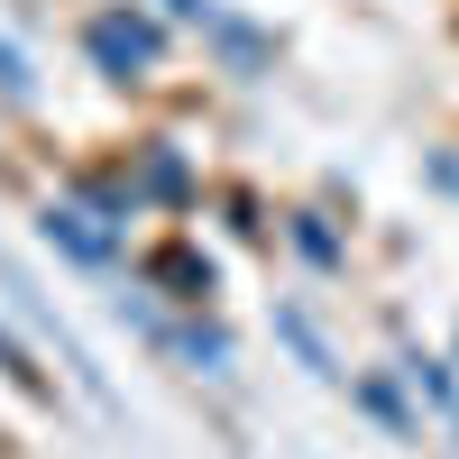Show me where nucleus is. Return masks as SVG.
Here are the masks:
<instances>
[{
  "mask_svg": "<svg viewBox=\"0 0 459 459\" xmlns=\"http://www.w3.org/2000/svg\"><path fill=\"white\" fill-rule=\"evenodd\" d=\"M120 313H129L147 340H157V350H175L194 377H230V331H221V322H203V313H184V322H175V313H166V303L147 294L138 276H129V294H120Z\"/></svg>",
  "mask_w": 459,
  "mask_h": 459,
  "instance_id": "2",
  "label": "nucleus"
},
{
  "mask_svg": "<svg viewBox=\"0 0 459 459\" xmlns=\"http://www.w3.org/2000/svg\"><path fill=\"white\" fill-rule=\"evenodd\" d=\"M230 230H239V239H266V212H257V194H230Z\"/></svg>",
  "mask_w": 459,
  "mask_h": 459,
  "instance_id": "14",
  "label": "nucleus"
},
{
  "mask_svg": "<svg viewBox=\"0 0 459 459\" xmlns=\"http://www.w3.org/2000/svg\"><path fill=\"white\" fill-rule=\"evenodd\" d=\"M37 239L65 248L74 266H120V248H129V239H110V230L74 203V194H47V212H37Z\"/></svg>",
  "mask_w": 459,
  "mask_h": 459,
  "instance_id": "4",
  "label": "nucleus"
},
{
  "mask_svg": "<svg viewBox=\"0 0 459 459\" xmlns=\"http://www.w3.org/2000/svg\"><path fill=\"white\" fill-rule=\"evenodd\" d=\"M0 101H10V110H28V101H37V74H28V56L10 47V37H0Z\"/></svg>",
  "mask_w": 459,
  "mask_h": 459,
  "instance_id": "13",
  "label": "nucleus"
},
{
  "mask_svg": "<svg viewBox=\"0 0 459 459\" xmlns=\"http://www.w3.org/2000/svg\"><path fill=\"white\" fill-rule=\"evenodd\" d=\"M395 377H404V386H413V395H423V404L441 413V423H459V368H450V359L404 350V359H395Z\"/></svg>",
  "mask_w": 459,
  "mask_h": 459,
  "instance_id": "9",
  "label": "nucleus"
},
{
  "mask_svg": "<svg viewBox=\"0 0 459 459\" xmlns=\"http://www.w3.org/2000/svg\"><path fill=\"white\" fill-rule=\"evenodd\" d=\"M157 10H166V19H194V28H203V19L221 10V0H157Z\"/></svg>",
  "mask_w": 459,
  "mask_h": 459,
  "instance_id": "15",
  "label": "nucleus"
},
{
  "mask_svg": "<svg viewBox=\"0 0 459 459\" xmlns=\"http://www.w3.org/2000/svg\"><path fill=\"white\" fill-rule=\"evenodd\" d=\"M129 184H138L157 212H184V203H194V166H184L175 138H138V147H129Z\"/></svg>",
  "mask_w": 459,
  "mask_h": 459,
  "instance_id": "6",
  "label": "nucleus"
},
{
  "mask_svg": "<svg viewBox=\"0 0 459 459\" xmlns=\"http://www.w3.org/2000/svg\"><path fill=\"white\" fill-rule=\"evenodd\" d=\"M56 194H74V203H83V212L110 230V239H129V221L147 212V194L129 184V166H74V175L56 184Z\"/></svg>",
  "mask_w": 459,
  "mask_h": 459,
  "instance_id": "5",
  "label": "nucleus"
},
{
  "mask_svg": "<svg viewBox=\"0 0 459 459\" xmlns=\"http://www.w3.org/2000/svg\"><path fill=\"white\" fill-rule=\"evenodd\" d=\"M276 340H285V350H294L303 368L322 377V386H340V377H350V368H340V350H331V340H322V322L303 313V303H276Z\"/></svg>",
  "mask_w": 459,
  "mask_h": 459,
  "instance_id": "8",
  "label": "nucleus"
},
{
  "mask_svg": "<svg viewBox=\"0 0 459 459\" xmlns=\"http://www.w3.org/2000/svg\"><path fill=\"white\" fill-rule=\"evenodd\" d=\"M138 285H147V294H166V303H184V313H203V303L221 294L212 257H203L194 239H166V248H147V257H138Z\"/></svg>",
  "mask_w": 459,
  "mask_h": 459,
  "instance_id": "3",
  "label": "nucleus"
},
{
  "mask_svg": "<svg viewBox=\"0 0 459 459\" xmlns=\"http://www.w3.org/2000/svg\"><path fill=\"white\" fill-rule=\"evenodd\" d=\"M432 184H441V194H459V147H441V157H432Z\"/></svg>",
  "mask_w": 459,
  "mask_h": 459,
  "instance_id": "16",
  "label": "nucleus"
},
{
  "mask_svg": "<svg viewBox=\"0 0 459 459\" xmlns=\"http://www.w3.org/2000/svg\"><path fill=\"white\" fill-rule=\"evenodd\" d=\"M359 404H368V413H377V423H386V432H404V441L423 432V413L404 404V386H395V377H359Z\"/></svg>",
  "mask_w": 459,
  "mask_h": 459,
  "instance_id": "12",
  "label": "nucleus"
},
{
  "mask_svg": "<svg viewBox=\"0 0 459 459\" xmlns=\"http://www.w3.org/2000/svg\"><path fill=\"white\" fill-rule=\"evenodd\" d=\"M203 37L221 47V65H230V74H276V37L248 28L239 10H212V19H203Z\"/></svg>",
  "mask_w": 459,
  "mask_h": 459,
  "instance_id": "7",
  "label": "nucleus"
},
{
  "mask_svg": "<svg viewBox=\"0 0 459 459\" xmlns=\"http://www.w3.org/2000/svg\"><path fill=\"white\" fill-rule=\"evenodd\" d=\"M285 239H294V257H303V266H322V276L350 257V248H340V230H331V212H285Z\"/></svg>",
  "mask_w": 459,
  "mask_h": 459,
  "instance_id": "10",
  "label": "nucleus"
},
{
  "mask_svg": "<svg viewBox=\"0 0 459 459\" xmlns=\"http://www.w3.org/2000/svg\"><path fill=\"white\" fill-rule=\"evenodd\" d=\"M83 56L101 83H147V74L166 65V19L157 10H129V0H110V10L83 19Z\"/></svg>",
  "mask_w": 459,
  "mask_h": 459,
  "instance_id": "1",
  "label": "nucleus"
},
{
  "mask_svg": "<svg viewBox=\"0 0 459 459\" xmlns=\"http://www.w3.org/2000/svg\"><path fill=\"white\" fill-rule=\"evenodd\" d=\"M0 377H10L19 395H37V404H56V377L37 368V350H28V340H19L10 322H0Z\"/></svg>",
  "mask_w": 459,
  "mask_h": 459,
  "instance_id": "11",
  "label": "nucleus"
}]
</instances>
